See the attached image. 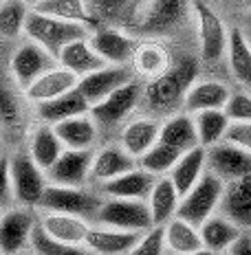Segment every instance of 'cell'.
Wrapping results in <instances>:
<instances>
[{
    "mask_svg": "<svg viewBox=\"0 0 251 255\" xmlns=\"http://www.w3.org/2000/svg\"><path fill=\"white\" fill-rule=\"evenodd\" d=\"M29 11L31 7L26 2H18V0L0 2V35L2 38H18V35H22Z\"/></svg>",
    "mask_w": 251,
    "mask_h": 255,
    "instance_id": "39",
    "label": "cell"
},
{
    "mask_svg": "<svg viewBox=\"0 0 251 255\" xmlns=\"http://www.w3.org/2000/svg\"><path fill=\"white\" fill-rule=\"evenodd\" d=\"M223 191H225V183L221 178H216L214 174L205 172V176L181 198L176 218H181V220L190 222L194 227H201L205 220H210L212 216L218 214Z\"/></svg>",
    "mask_w": 251,
    "mask_h": 255,
    "instance_id": "8",
    "label": "cell"
},
{
    "mask_svg": "<svg viewBox=\"0 0 251 255\" xmlns=\"http://www.w3.org/2000/svg\"><path fill=\"white\" fill-rule=\"evenodd\" d=\"M205 172H207V152L203 150V147H196V150L185 152L183 156L179 158V163L172 167L168 178L172 180L174 189L179 191V196L183 198V196L205 176Z\"/></svg>",
    "mask_w": 251,
    "mask_h": 255,
    "instance_id": "32",
    "label": "cell"
},
{
    "mask_svg": "<svg viewBox=\"0 0 251 255\" xmlns=\"http://www.w3.org/2000/svg\"><path fill=\"white\" fill-rule=\"evenodd\" d=\"M95 225L106 229L128 231V233H148L152 229V216L146 203L139 200H117L104 198L95 218Z\"/></svg>",
    "mask_w": 251,
    "mask_h": 255,
    "instance_id": "9",
    "label": "cell"
},
{
    "mask_svg": "<svg viewBox=\"0 0 251 255\" xmlns=\"http://www.w3.org/2000/svg\"><path fill=\"white\" fill-rule=\"evenodd\" d=\"M38 227V216L33 209L11 207L0 218V253L20 255L31 249V238Z\"/></svg>",
    "mask_w": 251,
    "mask_h": 255,
    "instance_id": "10",
    "label": "cell"
},
{
    "mask_svg": "<svg viewBox=\"0 0 251 255\" xmlns=\"http://www.w3.org/2000/svg\"><path fill=\"white\" fill-rule=\"evenodd\" d=\"M221 255H227V253H221Z\"/></svg>",
    "mask_w": 251,
    "mask_h": 255,
    "instance_id": "50",
    "label": "cell"
},
{
    "mask_svg": "<svg viewBox=\"0 0 251 255\" xmlns=\"http://www.w3.org/2000/svg\"><path fill=\"white\" fill-rule=\"evenodd\" d=\"M64 152V145L62 141L57 139L55 130L51 126H44V124H38L33 128L29 136V147H26V154L31 156V161L38 165L42 172H49V169L55 165V161L62 156Z\"/></svg>",
    "mask_w": 251,
    "mask_h": 255,
    "instance_id": "30",
    "label": "cell"
},
{
    "mask_svg": "<svg viewBox=\"0 0 251 255\" xmlns=\"http://www.w3.org/2000/svg\"><path fill=\"white\" fill-rule=\"evenodd\" d=\"M64 150H95L101 132L90 115H79L53 126Z\"/></svg>",
    "mask_w": 251,
    "mask_h": 255,
    "instance_id": "24",
    "label": "cell"
},
{
    "mask_svg": "<svg viewBox=\"0 0 251 255\" xmlns=\"http://www.w3.org/2000/svg\"><path fill=\"white\" fill-rule=\"evenodd\" d=\"M159 143H163V145L172 147V150L181 152V154L201 147L192 115L179 113L174 117L163 119L161 121V130H159Z\"/></svg>",
    "mask_w": 251,
    "mask_h": 255,
    "instance_id": "28",
    "label": "cell"
},
{
    "mask_svg": "<svg viewBox=\"0 0 251 255\" xmlns=\"http://www.w3.org/2000/svg\"><path fill=\"white\" fill-rule=\"evenodd\" d=\"M172 66V53L161 40H143L137 44L135 55L130 60V68L135 77L146 82L161 77Z\"/></svg>",
    "mask_w": 251,
    "mask_h": 255,
    "instance_id": "19",
    "label": "cell"
},
{
    "mask_svg": "<svg viewBox=\"0 0 251 255\" xmlns=\"http://www.w3.org/2000/svg\"><path fill=\"white\" fill-rule=\"evenodd\" d=\"M79 79L75 75H71L68 71H64L62 66L51 68L49 73H44L42 77H38L29 88L24 90V99L35 106L53 102V99L62 97V95L71 93L77 88Z\"/></svg>",
    "mask_w": 251,
    "mask_h": 255,
    "instance_id": "23",
    "label": "cell"
},
{
    "mask_svg": "<svg viewBox=\"0 0 251 255\" xmlns=\"http://www.w3.org/2000/svg\"><path fill=\"white\" fill-rule=\"evenodd\" d=\"M179 203H181V196H179V191L174 189L172 180L168 176L157 178V183H154L150 196H148V200H146L148 209H150V216H152V225L165 227L172 218H176Z\"/></svg>",
    "mask_w": 251,
    "mask_h": 255,
    "instance_id": "33",
    "label": "cell"
},
{
    "mask_svg": "<svg viewBox=\"0 0 251 255\" xmlns=\"http://www.w3.org/2000/svg\"><path fill=\"white\" fill-rule=\"evenodd\" d=\"M31 251L35 255H95L93 251H88L86 247H75V244H60L51 238H46L38 227L33 231L31 238Z\"/></svg>",
    "mask_w": 251,
    "mask_h": 255,
    "instance_id": "40",
    "label": "cell"
},
{
    "mask_svg": "<svg viewBox=\"0 0 251 255\" xmlns=\"http://www.w3.org/2000/svg\"><path fill=\"white\" fill-rule=\"evenodd\" d=\"M101 200H104V196L99 191H90L86 187H57V185H49L44 196H42L40 211L82 218V220L95 225Z\"/></svg>",
    "mask_w": 251,
    "mask_h": 255,
    "instance_id": "6",
    "label": "cell"
},
{
    "mask_svg": "<svg viewBox=\"0 0 251 255\" xmlns=\"http://www.w3.org/2000/svg\"><path fill=\"white\" fill-rule=\"evenodd\" d=\"M192 18H194V33H196V44H199L201 68L203 66L214 68L225 64L232 26L207 2H192Z\"/></svg>",
    "mask_w": 251,
    "mask_h": 255,
    "instance_id": "2",
    "label": "cell"
},
{
    "mask_svg": "<svg viewBox=\"0 0 251 255\" xmlns=\"http://www.w3.org/2000/svg\"><path fill=\"white\" fill-rule=\"evenodd\" d=\"M227 255H251V233H243V236L232 244Z\"/></svg>",
    "mask_w": 251,
    "mask_h": 255,
    "instance_id": "45",
    "label": "cell"
},
{
    "mask_svg": "<svg viewBox=\"0 0 251 255\" xmlns=\"http://www.w3.org/2000/svg\"><path fill=\"white\" fill-rule=\"evenodd\" d=\"M95 150H64L55 161L46 180L57 187H86L90 183V165H93Z\"/></svg>",
    "mask_w": 251,
    "mask_h": 255,
    "instance_id": "14",
    "label": "cell"
},
{
    "mask_svg": "<svg viewBox=\"0 0 251 255\" xmlns=\"http://www.w3.org/2000/svg\"><path fill=\"white\" fill-rule=\"evenodd\" d=\"M9 176H11L13 203L22 209H40L49 180L46 174L31 161L26 150H15L9 156Z\"/></svg>",
    "mask_w": 251,
    "mask_h": 255,
    "instance_id": "5",
    "label": "cell"
},
{
    "mask_svg": "<svg viewBox=\"0 0 251 255\" xmlns=\"http://www.w3.org/2000/svg\"><path fill=\"white\" fill-rule=\"evenodd\" d=\"M190 22H194L192 2L159 0V2H148L141 7L135 31L148 35V40H159L163 35L176 33V31L188 26Z\"/></svg>",
    "mask_w": 251,
    "mask_h": 255,
    "instance_id": "4",
    "label": "cell"
},
{
    "mask_svg": "<svg viewBox=\"0 0 251 255\" xmlns=\"http://www.w3.org/2000/svg\"><path fill=\"white\" fill-rule=\"evenodd\" d=\"M141 95H143V82L135 79V82L126 84L124 88L115 90L101 104L93 106L88 115L97 124L99 132L117 130V128L121 130L132 119V115L141 108Z\"/></svg>",
    "mask_w": 251,
    "mask_h": 255,
    "instance_id": "7",
    "label": "cell"
},
{
    "mask_svg": "<svg viewBox=\"0 0 251 255\" xmlns=\"http://www.w3.org/2000/svg\"><path fill=\"white\" fill-rule=\"evenodd\" d=\"M20 255H35L33 251H31V249H29V251H24V253H20Z\"/></svg>",
    "mask_w": 251,
    "mask_h": 255,
    "instance_id": "48",
    "label": "cell"
},
{
    "mask_svg": "<svg viewBox=\"0 0 251 255\" xmlns=\"http://www.w3.org/2000/svg\"><path fill=\"white\" fill-rule=\"evenodd\" d=\"M243 229H238L232 220H227L225 216L216 214L210 220H205L199 227V236H201V244L205 251H210L214 255L227 253L232 249V244L243 236Z\"/></svg>",
    "mask_w": 251,
    "mask_h": 255,
    "instance_id": "29",
    "label": "cell"
},
{
    "mask_svg": "<svg viewBox=\"0 0 251 255\" xmlns=\"http://www.w3.org/2000/svg\"><path fill=\"white\" fill-rule=\"evenodd\" d=\"M196 128V136H199V145L203 150L221 145L227 139V132L232 128V121L227 119L225 110H210V113L192 115Z\"/></svg>",
    "mask_w": 251,
    "mask_h": 255,
    "instance_id": "37",
    "label": "cell"
},
{
    "mask_svg": "<svg viewBox=\"0 0 251 255\" xmlns=\"http://www.w3.org/2000/svg\"><path fill=\"white\" fill-rule=\"evenodd\" d=\"M183 156L181 152L172 150V147L163 145V143H157L150 152L143 158H139V167L146 169L148 174H152L154 178H163L172 172V167L179 163V158Z\"/></svg>",
    "mask_w": 251,
    "mask_h": 255,
    "instance_id": "38",
    "label": "cell"
},
{
    "mask_svg": "<svg viewBox=\"0 0 251 255\" xmlns=\"http://www.w3.org/2000/svg\"><path fill=\"white\" fill-rule=\"evenodd\" d=\"M141 236L143 233H128L93 225L84 247L95 255H128L132 251V247L141 240Z\"/></svg>",
    "mask_w": 251,
    "mask_h": 255,
    "instance_id": "27",
    "label": "cell"
},
{
    "mask_svg": "<svg viewBox=\"0 0 251 255\" xmlns=\"http://www.w3.org/2000/svg\"><path fill=\"white\" fill-rule=\"evenodd\" d=\"M55 66H57L55 57L49 55L44 49H40L38 44L26 40L24 44H20L13 51L11 62H9V75L15 82V86L24 93L35 79L42 77L44 73H49Z\"/></svg>",
    "mask_w": 251,
    "mask_h": 255,
    "instance_id": "11",
    "label": "cell"
},
{
    "mask_svg": "<svg viewBox=\"0 0 251 255\" xmlns=\"http://www.w3.org/2000/svg\"><path fill=\"white\" fill-rule=\"evenodd\" d=\"M128 255H168L165 251V242H163V229L161 227H152L148 233H143L132 251Z\"/></svg>",
    "mask_w": 251,
    "mask_h": 255,
    "instance_id": "42",
    "label": "cell"
},
{
    "mask_svg": "<svg viewBox=\"0 0 251 255\" xmlns=\"http://www.w3.org/2000/svg\"><path fill=\"white\" fill-rule=\"evenodd\" d=\"M218 214L232 220L245 233H251V176L225 185Z\"/></svg>",
    "mask_w": 251,
    "mask_h": 255,
    "instance_id": "20",
    "label": "cell"
},
{
    "mask_svg": "<svg viewBox=\"0 0 251 255\" xmlns=\"http://www.w3.org/2000/svg\"><path fill=\"white\" fill-rule=\"evenodd\" d=\"M225 66L234 79V84H236V88L251 93V46L236 24H232V31H229Z\"/></svg>",
    "mask_w": 251,
    "mask_h": 255,
    "instance_id": "25",
    "label": "cell"
},
{
    "mask_svg": "<svg viewBox=\"0 0 251 255\" xmlns=\"http://www.w3.org/2000/svg\"><path fill=\"white\" fill-rule=\"evenodd\" d=\"M0 255H2V253H0Z\"/></svg>",
    "mask_w": 251,
    "mask_h": 255,
    "instance_id": "51",
    "label": "cell"
},
{
    "mask_svg": "<svg viewBox=\"0 0 251 255\" xmlns=\"http://www.w3.org/2000/svg\"><path fill=\"white\" fill-rule=\"evenodd\" d=\"M190 255H214V253H210V251H205V249H203V251H196V253H190Z\"/></svg>",
    "mask_w": 251,
    "mask_h": 255,
    "instance_id": "47",
    "label": "cell"
},
{
    "mask_svg": "<svg viewBox=\"0 0 251 255\" xmlns=\"http://www.w3.org/2000/svg\"><path fill=\"white\" fill-rule=\"evenodd\" d=\"M157 183V178L152 174H148L146 169L137 167L132 172L124 174V176L110 180V183L101 185L99 194L104 198H117V200H139V203H146L148 196Z\"/></svg>",
    "mask_w": 251,
    "mask_h": 255,
    "instance_id": "22",
    "label": "cell"
},
{
    "mask_svg": "<svg viewBox=\"0 0 251 255\" xmlns=\"http://www.w3.org/2000/svg\"><path fill=\"white\" fill-rule=\"evenodd\" d=\"M225 115L232 124H251V93L234 86L225 106Z\"/></svg>",
    "mask_w": 251,
    "mask_h": 255,
    "instance_id": "41",
    "label": "cell"
},
{
    "mask_svg": "<svg viewBox=\"0 0 251 255\" xmlns=\"http://www.w3.org/2000/svg\"><path fill=\"white\" fill-rule=\"evenodd\" d=\"M13 203V189L11 176H9V156L0 154V209H11Z\"/></svg>",
    "mask_w": 251,
    "mask_h": 255,
    "instance_id": "43",
    "label": "cell"
},
{
    "mask_svg": "<svg viewBox=\"0 0 251 255\" xmlns=\"http://www.w3.org/2000/svg\"><path fill=\"white\" fill-rule=\"evenodd\" d=\"M2 214H4V209H0V218H2Z\"/></svg>",
    "mask_w": 251,
    "mask_h": 255,
    "instance_id": "49",
    "label": "cell"
},
{
    "mask_svg": "<svg viewBox=\"0 0 251 255\" xmlns=\"http://www.w3.org/2000/svg\"><path fill=\"white\" fill-rule=\"evenodd\" d=\"M22 97L24 93L15 86L11 75H4L0 71V130L18 132L24 121L22 110Z\"/></svg>",
    "mask_w": 251,
    "mask_h": 255,
    "instance_id": "34",
    "label": "cell"
},
{
    "mask_svg": "<svg viewBox=\"0 0 251 255\" xmlns=\"http://www.w3.org/2000/svg\"><path fill=\"white\" fill-rule=\"evenodd\" d=\"M90 33H93V29H88L86 24L49 18V15L33 11V9L29 11V18H26V24H24L26 40L38 44L40 49H44L55 60L64 46L73 44L77 40H88Z\"/></svg>",
    "mask_w": 251,
    "mask_h": 255,
    "instance_id": "3",
    "label": "cell"
},
{
    "mask_svg": "<svg viewBox=\"0 0 251 255\" xmlns=\"http://www.w3.org/2000/svg\"><path fill=\"white\" fill-rule=\"evenodd\" d=\"M29 7L42 15H49V18L86 24L88 29H93V31L97 29L86 2H77V0H40V2H33V4H29Z\"/></svg>",
    "mask_w": 251,
    "mask_h": 255,
    "instance_id": "36",
    "label": "cell"
},
{
    "mask_svg": "<svg viewBox=\"0 0 251 255\" xmlns=\"http://www.w3.org/2000/svg\"><path fill=\"white\" fill-rule=\"evenodd\" d=\"M232 88L225 79L221 77H199L185 95L183 113L185 115H199L210 113V110H225L229 102Z\"/></svg>",
    "mask_w": 251,
    "mask_h": 255,
    "instance_id": "16",
    "label": "cell"
},
{
    "mask_svg": "<svg viewBox=\"0 0 251 255\" xmlns=\"http://www.w3.org/2000/svg\"><path fill=\"white\" fill-rule=\"evenodd\" d=\"M207 152V172L221 178L223 183H234V180L251 176V154L240 147L223 141L221 145L210 147Z\"/></svg>",
    "mask_w": 251,
    "mask_h": 255,
    "instance_id": "15",
    "label": "cell"
},
{
    "mask_svg": "<svg viewBox=\"0 0 251 255\" xmlns=\"http://www.w3.org/2000/svg\"><path fill=\"white\" fill-rule=\"evenodd\" d=\"M35 113H38V121L44 126H57L66 119H73V117L79 115H88L90 106L86 104V99L79 95V90H71V93L62 95V97L53 99V102L40 104L35 106Z\"/></svg>",
    "mask_w": 251,
    "mask_h": 255,
    "instance_id": "31",
    "label": "cell"
},
{
    "mask_svg": "<svg viewBox=\"0 0 251 255\" xmlns=\"http://www.w3.org/2000/svg\"><path fill=\"white\" fill-rule=\"evenodd\" d=\"M139 163L128 154L119 143H106L93 154V165H90V183H97L99 187L110 180L124 176V174L137 169Z\"/></svg>",
    "mask_w": 251,
    "mask_h": 255,
    "instance_id": "17",
    "label": "cell"
},
{
    "mask_svg": "<svg viewBox=\"0 0 251 255\" xmlns=\"http://www.w3.org/2000/svg\"><path fill=\"white\" fill-rule=\"evenodd\" d=\"M240 31H243V35H245V40L249 42V46H251V11L245 13V18H243V24H236Z\"/></svg>",
    "mask_w": 251,
    "mask_h": 255,
    "instance_id": "46",
    "label": "cell"
},
{
    "mask_svg": "<svg viewBox=\"0 0 251 255\" xmlns=\"http://www.w3.org/2000/svg\"><path fill=\"white\" fill-rule=\"evenodd\" d=\"M161 229H163V242L168 255H190L203 251L199 227L190 225V222L181 220V218H172Z\"/></svg>",
    "mask_w": 251,
    "mask_h": 255,
    "instance_id": "35",
    "label": "cell"
},
{
    "mask_svg": "<svg viewBox=\"0 0 251 255\" xmlns=\"http://www.w3.org/2000/svg\"><path fill=\"white\" fill-rule=\"evenodd\" d=\"M199 77H201L199 57L192 55L179 57L161 77L143 84V95H141L143 115L163 121L168 117L183 113L185 95H188L192 84Z\"/></svg>",
    "mask_w": 251,
    "mask_h": 255,
    "instance_id": "1",
    "label": "cell"
},
{
    "mask_svg": "<svg viewBox=\"0 0 251 255\" xmlns=\"http://www.w3.org/2000/svg\"><path fill=\"white\" fill-rule=\"evenodd\" d=\"M159 130H161L159 119H152L146 115L132 117L119 130V141L117 143L139 163V158H143L159 143Z\"/></svg>",
    "mask_w": 251,
    "mask_h": 255,
    "instance_id": "18",
    "label": "cell"
},
{
    "mask_svg": "<svg viewBox=\"0 0 251 255\" xmlns=\"http://www.w3.org/2000/svg\"><path fill=\"white\" fill-rule=\"evenodd\" d=\"M57 66H62L64 71H68L77 79H84V77L93 75L95 71H99V68L108 66V64L95 53V49L90 46L88 40H77L60 51V55H57Z\"/></svg>",
    "mask_w": 251,
    "mask_h": 255,
    "instance_id": "26",
    "label": "cell"
},
{
    "mask_svg": "<svg viewBox=\"0 0 251 255\" xmlns=\"http://www.w3.org/2000/svg\"><path fill=\"white\" fill-rule=\"evenodd\" d=\"M90 222L82 220V218L64 216V214H49L42 211L38 216V229L44 233L46 238L60 242V244H75V247H84L90 231Z\"/></svg>",
    "mask_w": 251,
    "mask_h": 255,
    "instance_id": "21",
    "label": "cell"
},
{
    "mask_svg": "<svg viewBox=\"0 0 251 255\" xmlns=\"http://www.w3.org/2000/svg\"><path fill=\"white\" fill-rule=\"evenodd\" d=\"M135 73H132L130 66H104L99 71H95L93 75L84 77L77 82V90L86 104L93 108V106L101 104L106 97L115 93V90L124 88L126 84L135 82Z\"/></svg>",
    "mask_w": 251,
    "mask_h": 255,
    "instance_id": "13",
    "label": "cell"
},
{
    "mask_svg": "<svg viewBox=\"0 0 251 255\" xmlns=\"http://www.w3.org/2000/svg\"><path fill=\"white\" fill-rule=\"evenodd\" d=\"M88 42L108 66H130V60L139 44L135 35L124 29H113V26H97L90 33Z\"/></svg>",
    "mask_w": 251,
    "mask_h": 255,
    "instance_id": "12",
    "label": "cell"
},
{
    "mask_svg": "<svg viewBox=\"0 0 251 255\" xmlns=\"http://www.w3.org/2000/svg\"><path fill=\"white\" fill-rule=\"evenodd\" d=\"M225 141L251 154V124H232Z\"/></svg>",
    "mask_w": 251,
    "mask_h": 255,
    "instance_id": "44",
    "label": "cell"
}]
</instances>
